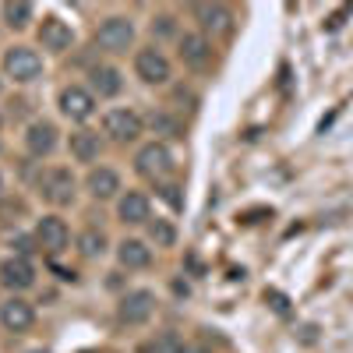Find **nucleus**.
I'll return each mask as SVG.
<instances>
[{
    "mask_svg": "<svg viewBox=\"0 0 353 353\" xmlns=\"http://www.w3.org/2000/svg\"><path fill=\"white\" fill-rule=\"evenodd\" d=\"M117 261L124 265V269H149L152 261V248L145 241H134V237H124L117 244Z\"/></svg>",
    "mask_w": 353,
    "mask_h": 353,
    "instance_id": "nucleus-18",
    "label": "nucleus"
},
{
    "mask_svg": "<svg viewBox=\"0 0 353 353\" xmlns=\"http://www.w3.org/2000/svg\"><path fill=\"white\" fill-rule=\"evenodd\" d=\"M0 283L14 293L36 286V265L28 261V254H11L8 261H0Z\"/></svg>",
    "mask_w": 353,
    "mask_h": 353,
    "instance_id": "nucleus-8",
    "label": "nucleus"
},
{
    "mask_svg": "<svg viewBox=\"0 0 353 353\" xmlns=\"http://www.w3.org/2000/svg\"><path fill=\"white\" fill-rule=\"evenodd\" d=\"M25 149H28V156H36V159L50 156L57 149V128L50 121H32L28 131H25Z\"/></svg>",
    "mask_w": 353,
    "mask_h": 353,
    "instance_id": "nucleus-14",
    "label": "nucleus"
},
{
    "mask_svg": "<svg viewBox=\"0 0 353 353\" xmlns=\"http://www.w3.org/2000/svg\"><path fill=\"white\" fill-rule=\"evenodd\" d=\"M96 43H99L106 53H128L131 43H134V25H131V18H124V14H110V18L99 25Z\"/></svg>",
    "mask_w": 353,
    "mask_h": 353,
    "instance_id": "nucleus-3",
    "label": "nucleus"
},
{
    "mask_svg": "<svg viewBox=\"0 0 353 353\" xmlns=\"http://www.w3.org/2000/svg\"><path fill=\"white\" fill-rule=\"evenodd\" d=\"M39 43H43V50H50V53H64V50L74 46V28H71L64 18L46 14L43 25H39Z\"/></svg>",
    "mask_w": 353,
    "mask_h": 353,
    "instance_id": "nucleus-10",
    "label": "nucleus"
},
{
    "mask_svg": "<svg viewBox=\"0 0 353 353\" xmlns=\"http://www.w3.org/2000/svg\"><path fill=\"white\" fill-rule=\"evenodd\" d=\"M134 170L145 176V181H166L170 170H173V156L166 145L159 141H149V145H141L138 156H134Z\"/></svg>",
    "mask_w": 353,
    "mask_h": 353,
    "instance_id": "nucleus-2",
    "label": "nucleus"
},
{
    "mask_svg": "<svg viewBox=\"0 0 353 353\" xmlns=\"http://www.w3.org/2000/svg\"><path fill=\"white\" fill-rule=\"evenodd\" d=\"M152 311H156V293L152 290H131L121 297V304H117L121 325H145V321L152 318Z\"/></svg>",
    "mask_w": 353,
    "mask_h": 353,
    "instance_id": "nucleus-4",
    "label": "nucleus"
},
{
    "mask_svg": "<svg viewBox=\"0 0 353 353\" xmlns=\"http://www.w3.org/2000/svg\"><path fill=\"white\" fill-rule=\"evenodd\" d=\"M0 194H4V181H0Z\"/></svg>",
    "mask_w": 353,
    "mask_h": 353,
    "instance_id": "nucleus-29",
    "label": "nucleus"
},
{
    "mask_svg": "<svg viewBox=\"0 0 353 353\" xmlns=\"http://www.w3.org/2000/svg\"><path fill=\"white\" fill-rule=\"evenodd\" d=\"M194 18H198V25H201V36H205V32L226 36L230 28H233V14H230V8H223V4H198V8H194Z\"/></svg>",
    "mask_w": 353,
    "mask_h": 353,
    "instance_id": "nucleus-15",
    "label": "nucleus"
},
{
    "mask_svg": "<svg viewBox=\"0 0 353 353\" xmlns=\"http://www.w3.org/2000/svg\"><path fill=\"white\" fill-rule=\"evenodd\" d=\"M78 251H81V258H103L106 254V233L103 230H96V226H88L81 237H78Z\"/></svg>",
    "mask_w": 353,
    "mask_h": 353,
    "instance_id": "nucleus-21",
    "label": "nucleus"
},
{
    "mask_svg": "<svg viewBox=\"0 0 353 353\" xmlns=\"http://www.w3.org/2000/svg\"><path fill=\"white\" fill-rule=\"evenodd\" d=\"M176 191H181V188H173V184H166V188H163V198H166V201L173 205V209H181V205H184V198L176 194Z\"/></svg>",
    "mask_w": 353,
    "mask_h": 353,
    "instance_id": "nucleus-26",
    "label": "nucleus"
},
{
    "mask_svg": "<svg viewBox=\"0 0 353 353\" xmlns=\"http://www.w3.org/2000/svg\"><path fill=\"white\" fill-rule=\"evenodd\" d=\"M117 216H121V223H128V226H141V223L152 219V205L141 191H128L121 201H117Z\"/></svg>",
    "mask_w": 353,
    "mask_h": 353,
    "instance_id": "nucleus-16",
    "label": "nucleus"
},
{
    "mask_svg": "<svg viewBox=\"0 0 353 353\" xmlns=\"http://www.w3.org/2000/svg\"><path fill=\"white\" fill-rule=\"evenodd\" d=\"M181 61L191 68V71H205L212 64V43L209 36L201 32H184L181 36Z\"/></svg>",
    "mask_w": 353,
    "mask_h": 353,
    "instance_id": "nucleus-13",
    "label": "nucleus"
},
{
    "mask_svg": "<svg viewBox=\"0 0 353 353\" xmlns=\"http://www.w3.org/2000/svg\"><path fill=\"white\" fill-rule=\"evenodd\" d=\"M61 113L68 117V121L81 124V121H88V117L96 113V96L88 92V88H81V85H68L61 92Z\"/></svg>",
    "mask_w": 353,
    "mask_h": 353,
    "instance_id": "nucleus-11",
    "label": "nucleus"
},
{
    "mask_svg": "<svg viewBox=\"0 0 353 353\" xmlns=\"http://www.w3.org/2000/svg\"><path fill=\"white\" fill-rule=\"evenodd\" d=\"M0 14H4V21H8L11 28H25L28 21H32L36 8H32V4H25V0H8V4L0 8Z\"/></svg>",
    "mask_w": 353,
    "mask_h": 353,
    "instance_id": "nucleus-22",
    "label": "nucleus"
},
{
    "mask_svg": "<svg viewBox=\"0 0 353 353\" xmlns=\"http://www.w3.org/2000/svg\"><path fill=\"white\" fill-rule=\"evenodd\" d=\"M134 74H138L145 85H166L173 71H170V61L163 57V50L145 46V50L134 53Z\"/></svg>",
    "mask_w": 353,
    "mask_h": 353,
    "instance_id": "nucleus-5",
    "label": "nucleus"
},
{
    "mask_svg": "<svg viewBox=\"0 0 353 353\" xmlns=\"http://www.w3.org/2000/svg\"><path fill=\"white\" fill-rule=\"evenodd\" d=\"M184 346H181V339H176L173 332H163L156 343H152V353H181Z\"/></svg>",
    "mask_w": 353,
    "mask_h": 353,
    "instance_id": "nucleus-24",
    "label": "nucleus"
},
{
    "mask_svg": "<svg viewBox=\"0 0 353 353\" xmlns=\"http://www.w3.org/2000/svg\"><path fill=\"white\" fill-rule=\"evenodd\" d=\"M28 353H50V350H28Z\"/></svg>",
    "mask_w": 353,
    "mask_h": 353,
    "instance_id": "nucleus-27",
    "label": "nucleus"
},
{
    "mask_svg": "<svg viewBox=\"0 0 353 353\" xmlns=\"http://www.w3.org/2000/svg\"><path fill=\"white\" fill-rule=\"evenodd\" d=\"M88 81H92V96H99V99H110V96H117V92L124 88V78H121V71H117V68H110V64H99V68H92Z\"/></svg>",
    "mask_w": 353,
    "mask_h": 353,
    "instance_id": "nucleus-19",
    "label": "nucleus"
},
{
    "mask_svg": "<svg viewBox=\"0 0 353 353\" xmlns=\"http://www.w3.org/2000/svg\"><path fill=\"white\" fill-rule=\"evenodd\" d=\"M99 152H103V141H99L96 131H74L71 134V156L78 163H96Z\"/></svg>",
    "mask_w": 353,
    "mask_h": 353,
    "instance_id": "nucleus-20",
    "label": "nucleus"
},
{
    "mask_svg": "<svg viewBox=\"0 0 353 353\" xmlns=\"http://www.w3.org/2000/svg\"><path fill=\"white\" fill-rule=\"evenodd\" d=\"M32 321H36V307L25 297H8L4 304H0V325H4L8 332H28Z\"/></svg>",
    "mask_w": 353,
    "mask_h": 353,
    "instance_id": "nucleus-12",
    "label": "nucleus"
},
{
    "mask_svg": "<svg viewBox=\"0 0 353 353\" xmlns=\"http://www.w3.org/2000/svg\"><path fill=\"white\" fill-rule=\"evenodd\" d=\"M4 74L14 78L18 85H28V81H36L43 74V57L36 50H28V46H11L4 53Z\"/></svg>",
    "mask_w": 353,
    "mask_h": 353,
    "instance_id": "nucleus-1",
    "label": "nucleus"
},
{
    "mask_svg": "<svg viewBox=\"0 0 353 353\" xmlns=\"http://www.w3.org/2000/svg\"><path fill=\"white\" fill-rule=\"evenodd\" d=\"M74 173L64 170V166H53L43 173V181H39V191L50 205H71L74 201Z\"/></svg>",
    "mask_w": 353,
    "mask_h": 353,
    "instance_id": "nucleus-7",
    "label": "nucleus"
},
{
    "mask_svg": "<svg viewBox=\"0 0 353 353\" xmlns=\"http://www.w3.org/2000/svg\"><path fill=\"white\" fill-rule=\"evenodd\" d=\"M85 188L96 201H110V198H117V191H121V176H117L110 166H99V170H88Z\"/></svg>",
    "mask_w": 353,
    "mask_h": 353,
    "instance_id": "nucleus-17",
    "label": "nucleus"
},
{
    "mask_svg": "<svg viewBox=\"0 0 353 353\" xmlns=\"http://www.w3.org/2000/svg\"><path fill=\"white\" fill-rule=\"evenodd\" d=\"M68 241H71V230H68V223L61 216H43L36 223V244L46 254H61L68 248Z\"/></svg>",
    "mask_w": 353,
    "mask_h": 353,
    "instance_id": "nucleus-9",
    "label": "nucleus"
},
{
    "mask_svg": "<svg viewBox=\"0 0 353 353\" xmlns=\"http://www.w3.org/2000/svg\"><path fill=\"white\" fill-rule=\"evenodd\" d=\"M181 353H201V350H181Z\"/></svg>",
    "mask_w": 353,
    "mask_h": 353,
    "instance_id": "nucleus-28",
    "label": "nucleus"
},
{
    "mask_svg": "<svg viewBox=\"0 0 353 353\" xmlns=\"http://www.w3.org/2000/svg\"><path fill=\"white\" fill-rule=\"evenodd\" d=\"M149 237L156 248H173L176 244V230L170 219H149Z\"/></svg>",
    "mask_w": 353,
    "mask_h": 353,
    "instance_id": "nucleus-23",
    "label": "nucleus"
},
{
    "mask_svg": "<svg viewBox=\"0 0 353 353\" xmlns=\"http://www.w3.org/2000/svg\"><path fill=\"white\" fill-rule=\"evenodd\" d=\"M103 131H106L113 141L131 145V141H138V138H141V117H138L134 110H128V106L110 110V113L103 117Z\"/></svg>",
    "mask_w": 353,
    "mask_h": 353,
    "instance_id": "nucleus-6",
    "label": "nucleus"
},
{
    "mask_svg": "<svg viewBox=\"0 0 353 353\" xmlns=\"http://www.w3.org/2000/svg\"><path fill=\"white\" fill-rule=\"evenodd\" d=\"M152 128H156V131H166V134H176V131H181V128H176V121H170V117H163V113L152 117Z\"/></svg>",
    "mask_w": 353,
    "mask_h": 353,
    "instance_id": "nucleus-25",
    "label": "nucleus"
}]
</instances>
